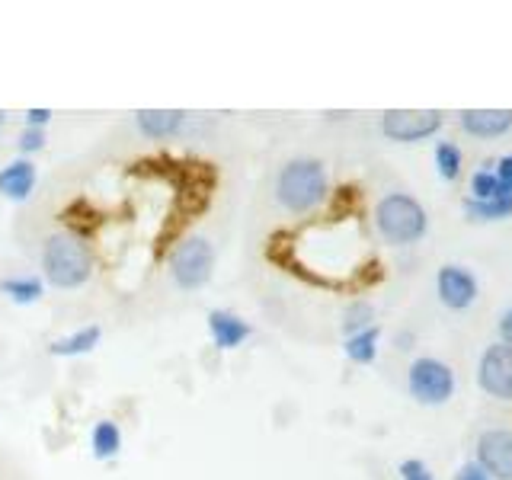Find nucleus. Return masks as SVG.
<instances>
[{
    "mask_svg": "<svg viewBox=\"0 0 512 480\" xmlns=\"http://www.w3.org/2000/svg\"><path fill=\"white\" fill-rule=\"evenodd\" d=\"M464 212L471 221H506L512 218V196H493V199H468Z\"/></svg>",
    "mask_w": 512,
    "mask_h": 480,
    "instance_id": "4468645a",
    "label": "nucleus"
},
{
    "mask_svg": "<svg viewBox=\"0 0 512 480\" xmlns=\"http://www.w3.org/2000/svg\"><path fill=\"white\" fill-rule=\"evenodd\" d=\"M477 464L493 480H512V429H487L477 436Z\"/></svg>",
    "mask_w": 512,
    "mask_h": 480,
    "instance_id": "1a4fd4ad",
    "label": "nucleus"
},
{
    "mask_svg": "<svg viewBox=\"0 0 512 480\" xmlns=\"http://www.w3.org/2000/svg\"><path fill=\"white\" fill-rule=\"evenodd\" d=\"M436 292H439V301L445 304V308L468 311L480 295V285H477V276L471 269L448 263L439 269V276H436Z\"/></svg>",
    "mask_w": 512,
    "mask_h": 480,
    "instance_id": "6e6552de",
    "label": "nucleus"
},
{
    "mask_svg": "<svg viewBox=\"0 0 512 480\" xmlns=\"http://www.w3.org/2000/svg\"><path fill=\"white\" fill-rule=\"evenodd\" d=\"M461 164H464V154H461V148L455 141H442V144H436V170H439V176L442 180H458L461 176Z\"/></svg>",
    "mask_w": 512,
    "mask_h": 480,
    "instance_id": "a211bd4d",
    "label": "nucleus"
},
{
    "mask_svg": "<svg viewBox=\"0 0 512 480\" xmlns=\"http://www.w3.org/2000/svg\"><path fill=\"white\" fill-rule=\"evenodd\" d=\"M0 292L13 298L16 304H32L42 295V282L39 279H4L0 282Z\"/></svg>",
    "mask_w": 512,
    "mask_h": 480,
    "instance_id": "aec40b11",
    "label": "nucleus"
},
{
    "mask_svg": "<svg viewBox=\"0 0 512 480\" xmlns=\"http://www.w3.org/2000/svg\"><path fill=\"white\" fill-rule=\"evenodd\" d=\"M212 266H215V250L205 237H192L186 244H180L170 256V276L173 282L192 292V288H202L212 279Z\"/></svg>",
    "mask_w": 512,
    "mask_h": 480,
    "instance_id": "39448f33",
    "label": "nucleus"
},
{
    "mask_svg": "<svg viewBox=\"0 0 512 480\" xmlns=\"http://www.w3.org/2000/svg\"><path fill=\"white\" fill-rule=\"evenodd\" d=\"M32 186H36V164L32 160H13L4 170H0V192L7 199L23 202L29 199Z\"/></svg>",
    "mask_w": 512,
    "mask_h": 480,
    "instance_id": "f8f14e48",
    "label": "nucleus"
},
{
    "mask_svg": "<svg viewBox=\"0 0 512 480\" xmlns=\"http://www.w3.org/2000/svg\"><path fill=\"white\" fill-rule=\"evenodd\" d=\"M458 122L474 138H500L512 128V109H464Z\"/></svg>",
    "mask_w": 512,
    "mask_h": 480,
    "instance_id": "9d476101",
    "label": "nucleus"
},
{
    "mask_svg": "<svg viewBox=\"0 0 512 480\" xmlns=\"http://www.w3.org/2000/svg\"><path fill=\"white\" fill-rule=\"evenodd\" d=\"M455 480H493V477L484 468H480L477 461H468V464H461V468H458Z\"/></svg>",
    "mask_w": 512,
    "mask_h": 480,
    "instance_id": "393cba45",
    "label": "nucleus"
},
{
    "mask_svg": "<svg viewBox=\"0 0 512 480\" xmlns=\"http://www.w3.org/2000/svg\"><path fill=\"white\" fill-rule=\"evenodd\" d=\"M493 173H496V180H500L503 196H512V154L493 160Z\"/></svg>",
    "mask_w": 512,
    "mask_h": 480,
    "instance_id": "4be33fe9",
    "label": "nucleus"
},
{
    "mask_svg": "<svg viewBox=\"0 0 512 480\" xmlns=\"http://www.w3.org/2000/svg\"><path fill=\"white\" fill-rule=\"evenodd\" d=\"M26 119H29V128H45L48 119H52V109H29Z\"/></svg>",
    "mask_w": 512,
    "mask_h": 480,
    "instance_id": "bb28decb",
    "label": "nucleus"
},
{
    "mask_svg": "<svg viewBox=\"0 0 512 480\" xmlns=\"http://www.w3.org/2000/svg\"><path fill=\"white\" fill-rule=\"evenodd\" d=\"M183 125L180 109H144L138 112V128L148 138H170Z\"/></svg>",
    "mask_w": 512,
    "mask_h": 480,
    "instance_id": "ddd939ff",
    "label": "nucleus"
},
{
    "mask_svg": "<svg viewBox=\"0 0 512 480\" xmlns=\"http://www.w3.org/2000/svg\"><path fill=\"white\" fill-rule=\"evenodd\" d=\"M496 330H500V343L512 346V308H506L500 314V324H496Z\"/></svg>",
    "mask_w": 512,
    "mask_h": 480,
    "instance_id": "a878e982",
    "label": "nucleus"
},
{
    "mask_svg": "<svg viewBox=\"0 0 512 480\" xmlns=\"http://www.w3.org/2000/svg\"><path fill=\"white\" fill-rule=\"evenodd\" d=\"M493 196H503L500 180H496L493 164H484L471 176V196L468 199H493Z\"/></svg>",
    "mask_w": 512,
    "mask_h": 480,
    "instance_id": "412c9836",
    "label": "nucleus"
},
{
    "mask_svg": "<svg viewBox=\"0 0 512 480\" xmlns=\"http://www.w3.org/2000/svg\"><path fill=\"white\" fill-rule=\"evenodd\" d=\"M42 269L45 279L55 288H77L90 279L93 272V253L77 234H52L42 250Z\"/></svg>",
    "mask_w": 512,
    "mask_h": 480,
    "instance_id": "f03ea898",
    "label": "nucleus"
},
{
    "mask_svg": "<svg viewBox=\"0 0 512 480\" xmlns=\"http://www.w3.org/2000/svg\"><path fill=\"white\" fill-rule=\"evenodd\" d=\"M400 477H404V480H436V477H432V471L426 468V464H423L420 458L400 461Z\"/></svg>",
    "mask_w": 512,
    "mask_h": 480,
    "instance_id": "5701e85b",
    "label": "nucleus"
},
{
    "mask_svg": "<svg viewBox=\"0 0 512 480\" xmlns=\"http://www.w3.org/2000/svg\"><path fill=\"white\" fill-rule=\"evenodd\" d=\"M407 388L416 397V404H423V407H442L455 394V372L442 359L420 356V359L410 362Z\"/></svg>",
    "mask_w": 512,
    "mask_h": 480,
    "instance_id": "20e7f679",
    "label": "nucleus"
},
{
    "mask_svg": "<svg viewBox=\"0 0 512 480\" xmlns=\"http://www.w3.org/2000/svg\"><path fill=\"white\" fill-rule=\"evenodd\" d=\"M378 340H381V330L378 327H368L356 336H346V356L359 365L375 362L378 356Z\"/></svg>",
    "mask_w": 512,
    "mask_h": 480,
    "instance_id": "dca6fc26",
    "label": "nucleus"
},
{
    "mask_svg": "<svg viewBox=\"0 0 512 480\" xmlns=\"http://www.w3.org/2000/svg\"><path fill=\"white\" fill-rule=\"evenodd\" d=\"M4 119H7V116H4V112H0V128H4Z\"/></svg>",
    "mask_w": 512,
    "mask_h": 480,
    "instance_id": "cd10ccee",
    "label": "nucleus"
},
{
    "mask_svg": "<svg viewBox=\"0 0 512 480\" xmlns=\"http://www.w3.org/2000/svg\"><path fill=\"white\" fill-rule=\"evenodd\" d=\"M208 330H212V340L221 349H234L250 336L247 320H240L231 311H212V314H208Z\"/></svg>",
    "mask_w": 512,
    "mask_h": 480,
    "instance_id": "9b49d317",
    "label": "nucleus"
},
{
    "mask_svg": "<svg viewBox=\"0 0 512 480\" xmlns=\"http://www.w3.org/2000/svg\"><path fill=\"white\" fill-rule=\"evenodd\" d=\"M100 336H103L100 327H84V330H77L71 336H61V340H55L52 346H48V352H52V356H84V352H90L96 343H100Z\"/></svg>",
    "mask_w": 512,
    "mask_h": 480,
    "instance_id": "2eb2a0df",
    "label": "nucleus"
},
{
    "mask_svg": "<svg viewBox=\"0 0 512 480\" xmlns=\"http://www.w3.org/2000/svg\"><path fill=\"white\" fill-rule=\"evenodd\" d=\"M276 196L288 212L304 215L327 199V170L314 157L288 160L276 180Z\"/></svg>",
    "mask_w": 512,
    "mask_h": 480,
    "instance_id": "f257e3e1",
    "label": "nucleus"
},
{
    "mask_svg": "<svg viewBox=\"0 0 512 480\" xmlns=\"http://www.w3.org/2000/svg\"><path fill=\"white\" fill-rule=\"evenodd\" d=\"M42 144H45V132H42V128H26V132L20 135V151H26V154L42 151Z\"/></svg>",
    "mask_w": 512,
    "mask_h": 480,
    "instance_id": "b1692460",
    "label": "nucleus"
},
{
    "mask_svg": "<svg viewBox=\"0 0 512 480\" xmlns=\"http://www.w3.org/2000/svg\"><path fill=\"white\" fill-rule=\"evenodd\" d=\"M375 228L394 247H407L426 237L429 215L407 192H391L375 205Z\"/></svg>",
    "mask_w": 512,
    "mask_h": 480,
    "instance_id": "7ed1b4c3",
    "label": "nucleus"
},
{
    "mask_svg": "<svg viewBox=\"0 0 512 480\" xmlns=\"http://www.w3.org/2000/svg\"><path fill=\"white\" fill-rule=\"evenodd\" d=\"M439 128H442L439 109H391V112H384V119H381V132L400 144L432 138Z\"/></svg>",
    "mask_w": 512,
    "mask_h": 480,
    "instance_id": "423d86ee",
    "label": "nucleus"
},
{
    "mask_svg": "<svg viewBox=\"0 0 512 480\" xmlns=\"http://www.w3.org/2000/svg\"><path fill=\"white\" fill-rule=\"evenodd\" d=\"M477 384H480V391L496 400H512V346L493 343L480 352Z\"/></svg>",
    "mask_w": 512,
    "mask_h": 480,
    "instance_id": "0eeeda50",
    "label": "nucleus"
},
{
    "mask_svg": "<svg viewBox=\"0 0 512 480\" xmlns=\"http://www.w3.org/2000/svg\"><path fill=\"white\" fill-rule=\"evenodd\" d=\"M368 327H375V308L368 301H352L346 314H343V333L346 336H356Z\"/></svg>",
    "mask_w": 512,
    "mask_h": 480,
    "instance_id": "6ab92c4d",
    "label": "nucleus"
},
{
    "mask_svg": "<svg viewBox=\"0 0 512 480\" xmlns=\"http://www.w3.org/2000/svg\"><path fill=\"white\" fill-rule=\"evenodd\" d=\"M90 445H93V455L100 458V461L112 458L122 448V432H119V426L109 423V420L96 423L93 426V436H90Z\"/></svg>",
    "mask_w": 512,
    "mask_h": 480,
    "instance_id": "f3484780",
    "label": "nucleus"
}]
</instances>
